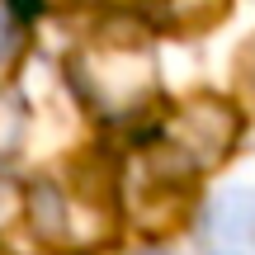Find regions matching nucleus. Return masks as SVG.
I'll return each mask as SVG.
<instances>
[{"label":"nucleus","mask_w":255,"mask_h":255,"mask_svg":"<svg viewBox=\"0 0 255 255\" xmlns=\"http://www.w3.org/2000/svg\"><path fill=\"white\" fill-rule=\"evenodd\" d=\"M76 81L100 104V114L119 119V114H132L137 104H146V95L156 85V66H151V52L137 38L104 33L76 52Z\"/></svg>","instance_id":"f257e3e1"},{"label":"nucleus","mask_w":255,"mask_h":255,"mask_svg":"<svg viewBox=\"0 0 255 255\" xmlns=\"http://www.w3.org/2000/svg\"><path fill=\"white\" fill-rule=\"evenodd\" d=\"M203 251L208 255H255V189H218L203 208Z\"/></svg>","instance_id":"f03ea898"},{"label":"nucleus","mask_w":255,"mask_h":255,"mask_svg":"<svg viewBox=\"0 0 255 255\" xmlns=\"http://www.w3.org/2000/svg\"><path fill=\"white\" fill-rule=\"evenodd\" d=\"M232 132H237V119H232L222 104L199 100V104H184L170 123V146L180 156H189V165H213L227 156Z\"/></svg>","instance_id":"7ed1b4c3"},{"label":"nucleus","mask_w":255,"mask_h":255,"mask_svg":"<svg viewBox=\"0 0 255 255\" xmlns=\"http://www.w3.org/2000/svg\"><path fill=\"white\" fill-rule=\"evenodd\" d=\"M24 123H28L24 100H19L14 90H0V165L24 146Z\"/></svg>","instance_id":"20e7f679"},{"label":"nucleus","mask_w":255,"mask_h":255,"mask_svg":"<svg viewBox=\"0 0 255 255\" xmlns=\"http://www.w3.org/2000/svg\"><path fill=\"white\" fill-rule=\"evenodd\" d=\"M14 47H19V24H14V14L0 5V66L14 57Z\"/></svg>","instance_id":"39448f33"},{"label":"nucleus","mask_w":255,"mask_h":255,"mask_svg":"<svg viewBox=\"0 0 255 255\" xmlns=\"http://www.w3.org/2000/svg\"><path fill=\"white\" fill-rule=\"evenodd\" d=\"M33 5H57V0H33Z\"/></svg>","instance_id":"423d86ee"},{"label":"nucleus","mask_w":255,"mask_h":255,"mask_svg":"<svg viewBox=\"0 0 255 255\" xmlns=\"http://www.w3.org/2000/svg\"><path fill=\"white\" fill-rule=\"evenodd\" d=\"M142 255H156V251H142Z\"/></svg>","instance_id":"0eeeda50"}]
</instances>
